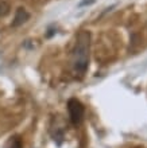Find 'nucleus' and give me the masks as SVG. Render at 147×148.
Here are the masks:
<instances>
[{
    "instance_id": "nucleus-3",
    "label": "nucleus",
    "mask_w": 147,
    "mask_h": 148,
    "mask_svg": "<svg viewBox=\"0 0 147 148\" xmlns=\"http://www.w3.org/2000/svg\"><path fill=\"white\" fill-rule=\"evenodd\" d=\"M30 19V14H28L24 8H18L15 12V16H14V22H12V27H19L23 23H26L27 20Z\"/></svg>"
},
{
    "instance_id": "nucleus-6",
    "label": "nucleus",
    "mask_w": 147,
    "mask_h": 148,
    "mask_svg": "<svg viewBox=\"0 0 147 148\" xmlns=\"http://www.w3.org/2000/svg\"><path fill=\"white\" fill-rule=\"evenodd\" d=\"M95 1H96V0H82V1L78 4V5H80V7H84V5H89V4H93Z\"/></svg>"
},
{
    "instance_id": "nucleus-2",
    "label": "nucleus",
    "mask_w": 147,
    "mask_h": 148,
    "mask_svg": "<svg viewBox=\"0 0 147 148\" xmlns=\"http://www.w3.org/2000/svg\"><path fill=\"white\" fill-rule=\"evenodd\" d=\"M68 110H69V116L70 120L73 124H80L82 121V117H84V106L76 98H70L68 101Z\"/></svg>"
},
{
    "instance_id": "nucleus-4",
    "label": "nucleus",
    "mask_w": 147,
    "mask_h": 148,
    "mask_svg": "<svg viewBox=\"0 0 147 148\" xmlns=\"http://www.w3.org/2000/svg\"><path fill=\"white\" fill-rule=\"evenodd\" d=\"M10 10H11L10 4H8L6 0H0V18L8 15V14H10Z\"/></svg>"
},
{
    "instance_id": "nucleus-5",
    "label": "nucleus",
    "mask_w": 147,
    "mask_h": 148,
    "mask_svg": "<svg viewBox=\"0 0 147 148\" xmlns=\"http://www.w3.org/2000/svg\"><path fill=\"white\" fill-rule=\"evenodd\" d=\"M10 148H22V141H20L18 137H15V139L11 141V145H10Z\"/></svg>"
},
{
    "instance_id": "nucleus-1",
    "label": "nucleus",
    "mask_w": 147,
    "mask_h": 148,
    "mask_svg": "<svg viewBox=\"0 0 147 148\" xmlns=\"http://www.w3.org/2000/svg\"><path fill=\"white\" fill-rule=\"evenodd\" d=\"M89 47H90V34L82 30L77 34L76 46L72 53V66L76 74L82 77L88 69L89 63Z\"/></svg>"
}]
</instances>
